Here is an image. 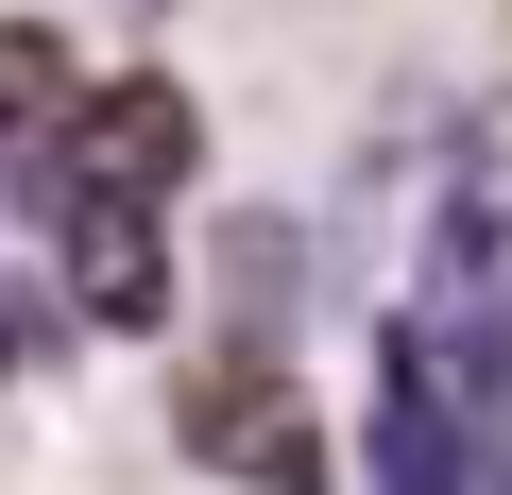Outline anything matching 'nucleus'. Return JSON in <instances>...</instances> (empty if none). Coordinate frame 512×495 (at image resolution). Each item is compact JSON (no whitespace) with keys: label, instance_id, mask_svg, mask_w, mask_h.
I'll return each mask as SVG.
<instances>
[{"label":"nucleus","instance_id":"f257e3e1","mask_svg":"<svg viewBox=\"0 0 512 495\" xmlns=\"http://www.w3.org/2000/svg\"><path fill=\"white\" fill-rule=\"evenodd\" d=\"M393 325L444 359V393L478 410V444H512V205H495V188H444V222H427Z\"/></svg>","mask_w":512,"mask_h":495},{"label":"nucleus","instance_id":"f03ea898","mask_svg":"<svg viewBox=\"0 0 512 495\" xmlns=\"http://www.w3.org/2000/svg\"><path fill=\"white\" fill-rule=\"evenodd\" d=\"M188 154H205L188 86H171V69H120V86H86V120L52 137L35 205H171V188H188Z\"/></svg>","mask_w":512,"mask_h":495},{"label":"nucleus","instance_id":"7ed1b4c3","mask_svg":"<svg viewBox=\"0 0 512 495\" xmlns=\"http://www.w3.org/2000/svg\"><path fill=\"white\" fill-rule=\"evenodd\" d=\"M171 427H188V461H205V478L325 495V444H308V410H291L274 342H222V359H188V376H171Z\"/></svg>","mask_w":512,"mask_h":495},{"label":"nucleus","instance_id":"20e7f679","mask_svg":"<svg viewBox=\"0 0 512 495\" xmlns=\"http://www.w3.org/2000/svg\"><path fill=\"white\" fill-rule=\"evenodd\" d=\"M52 257H69V308L103 342L171 325V205H52Z\"/></svg>","mask_w":512,"mask_h":495},{"label":"nucleus","instance_id":"39448f33","mask_svg":"<svg viewBox=\"0 0 512 495\" xmlns=\"http://www.w3.org/2000/svg\"><path fill=\"white\" fill-rule=\"evenodd\" d=\"M86 120V69H69V35L52 18H0V154L18 171H52V137Z\"/></svg>","mask_w":512,"mask_h":495},{"label":"nucleus","instance_id":"423d86ee","mask_svg":"<svg viewBox=\"0 0 512 495\" xmlns=\"http://www.w3.org/2000/svg\"><path fill=\"white\" fill-rule=\"evenodd\" d=\"M0 376H18V308H0Z\"/></svg>","mask_w":512,"mask_h":495},{"label":"nucleus","instance_id":"0eeeda50","mask_svg":"<svg viewBox=\"0 0 512 495\" xmlns=\"http://www.w3.org/2000/svg\"><path fill=\"white\" fill-rule=\"evenodd\" d=\"M137 18H171V0H137Z\"/></svg>","mask_w":512,"mask_h":495}]
</instances>
